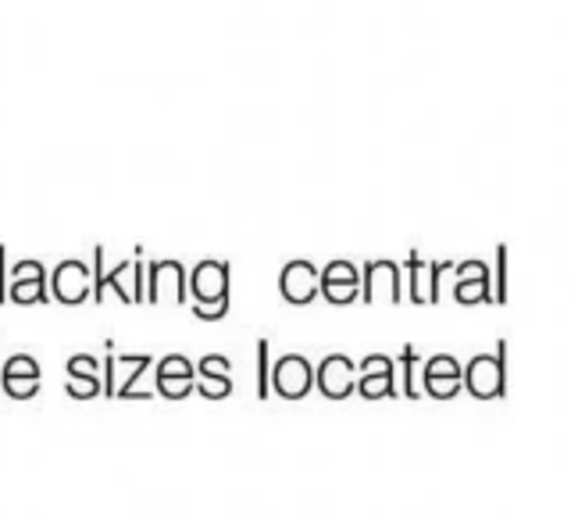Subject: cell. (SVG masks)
I'll use <instances>...</instances> for the list:
<instances>
[{"instance_id":"12","label":"cell","mask_w":571,"mask_h":521,"mask_svg":"<svg viewBox=\"0 0 571 521\" xmlns=\"http://www.w3.org/2000/svg\"><path fill=\"white\" fill-rule=\"evenodd\" d=\"M450 272L457 275V282H454L457 304H479V300H494V286H489V264L482 258H468L461 264H454Z\"/></svg>"},{"instance_id":"15","label":"cell","mask_w":571,"mask_h":521,"mask_svg":"<svg viewBox=\"0 0 571 521\" xmlns=\"http://www.w3.org/2000/svg\"><path fill=\"white\" fill-rule=\"evenodd\" d=\"M172 293V300H186V268L179 258H157L150 261V304H162Z\"/></svg>"},{"instance_id":"7","label":"cell","mask_w":571,"mask_h":521,"mask_svg":"<svg viewBox=\"0 0 571 521\" xmlns=\"http://www.w3.org/2000/svg\"><path fill=\"white\" fill-rule=\"evenodd\" d=\"M422 383H425V393L433 400H450L461 393V365H457L454 354H433L422 365Z\"/></svg>"},{"instance_id":"5","label":"cell","mask_w":571,"mask_h":521,"mask_svg":"<svg viewBox=\"0 0 571 521\" xmlns=\"http://www.w3.org/2000/svg\"><path fill=\"white\" fill-rule=\"evenodd\" d=\"M378 296L393 300V304H401V300H404L401 264H396L393 258H372V261H364V268H361V300L375 304Z\"/></svg>"},{"instance_id":"6","label":"cell","mask_w":571,"mask_h":521,"mask_svg":"<svg viewBox=\"0 0 571 521\" xmlns=\"http://www.w3.org/2000/svg\"><path fill=\"white\" fill-rule=\"evenodd\" d=\"M194 361L186 354H168L154 368V386L165 400H186L194 393Z\"/></svg>"},{"instance_id":"27","label":"cell","mask_w":571,"mask_h":521,"mask_svg":"<svg viewBox=\"0 0 571 521\" xmlns=\"http://www.w3.org/2000/svg\"><path fill=\"white\" fill-rule=\"evenodd\" d=\"M4 258H8V250H4V243H0V304H4V296H8V279H4Z\"/></svg>"},{"instance_id":"20","label":"cell","mask_w":571,"mask_h":521,"mask_svg":"<svg viewBox=\"0 0 571 521\" xmlns=\"http://www.w3.org/2000/svg\"><path fill=\"white\" fill-rule=\"evenodd\" d=\"M401 361H404V397H407V400H415V397H418V386H415V361H418L415 343H407V346H404Z\"/></svg>"},{"instance_id":"19","label":"cell","mask_w":571,"mask_h":521,"mask_svg":"<svg viewBox=\"0 0 571 521\" xmlns=\"http://www.w3.org/2000/svg\"><path fill=\"white\" fill-rule=\"evenodd\" d=\"M404 268H407V272H411V300H415V304H425V286H422L425 258L411 254V258H404Z\"/></svg>"},{"instance_id":"2","label":"cell","mask_w":571,"mask_h":521,"mask_svg":"<svg viewBox=\"0 0 571 521\" xmlns=\"http://www.w3.org/2000/svg\"><path fill=\"white\" fill-rule=\"evenodd\" d=\"M186 290L197 296V308L229 304V261L204 258L186 279Z\"/></svg>"},{"instance_id":"26","label":"cell","mask_w":571,"mask_h":521,"mask_svg":"<svg viewBox=\"0 0 571 521\" xmlns=\"http://www.w3.org/2000/svg\"><path fill=\"white\" fill-rule=\"evenodd\" d=\"M194 314L200 322H218V319H226L229 314V304H218V308H194Z\"/></svg>"},{"instance_id":"25","label":"cell","mask_w":571,"mask_h":521,"mask_svg":"<svg viewBox=\"0 0 571 521\" xmlns=\"http://www.w3.org/2000/svg\"><path fill=\"white\" fill-rule=\"evenodd\" d=\"M104 393L115 397V351H111V340H107V357H104Z\"/></svg>"},{"instance_id":"24","label":"cell","mask_w":571,"mask_h":521,"mask_svg":"<svg viewBox=\"0 0 571 521\" xmlns=\"http://www.w3.org/2000/svg\"><path fill=\"white\" fill-rule=\"evenodd\" d=\"M93 300H104V247H93Z\"/></svg>"},{"instance_id":"4","label":"cell","mask_w":571,"mask_h":521,"mask_svg":"<svg viewBox=\"0 0 571 521\" xmlns=\"http://www.w3.org/2000/svg\"><path fill=\"white\" fill-rule=\"evenodd\" d=\"M268 386H276L282 400H304L314 386V368L304 354H286L276 361L272 375H268Z\"/></svg>"},{"instance_id":"10","label":"cell","mask_w":571,"mask_h":521,"mask_svg":"<svg viewBox=\"0 0 571 521\" xmlns=\"http://www.w3.org/2000/svg\"><path fill=\"white\" fill-rule=\"evenodd\" d=\"M40 361L33 354H11L0 368V386H4L8 397L29 400L40 389Z\"/></svg>"},{"instance_id":"9","label":"cell","mask_w":571,"mask_h":521,"mask_svg":"<svg viewBox=\"0 0 571 521\" xmlns=\"http://www.w3.org/2000/svg\"><path fill=\"white\" fill-rule=\"evenodd\" d=\"M393 357L386 354H368L357 365V393L364 400H383V397H396V386H393Z\"/></svg>"},{"instance_id":"17","label":"cell","mask_w":571,"mask_h":521,"mask_svg":"<svg viewBox=\"0 0 571 521\" xmlns=\"http://www.w3.org/2000/svg\"><path fill=\"white\" fill-rule=\"evenodd\" d=\"M154 365L147 354H125V357H115V368H122V378H115V397L118 400H129L133 397V383Z\"/></svg>"},{"instance_id":"23","label":"cell","mask_w":571,"mask_h":521,"mask_svg":"<svg viewBox=\"0 0 571 521\" xmlns=\"http://www.w3.org/2000/svg\"><path fill=\"white\" fill-rule=\"evenodd\" d=\"M268 375H272V368H268V340H258V400L268 397Z\"/></svg>"},{"instance_id":"18","label":"cell","mask_w":571,"mask_h":521,"mask_svg":"<svg viewBox=\"0 0 571 521\" xmlns=\"http://www.w3.org/2000/svg\"><path fill=\"white\" fill-rule=\"evenodd\" d=\"M194 389L200 393L204 400H226L229 393H232V375H197Z\"/></svg>"},{"instance_id":"3","label":"cell","mask_w":571,"mask_h":521,"mask_svg":"<svg viewBox=\"0 0 571 521\" xmlns=\"http://www.w3.org/2000/svg\"><path fill=\"white\" fill-rule=\"evenodd\" d=\"M319 293L329 304H354L361 296V268L346 258H332L319 268Z\"/></svg>"},{"instance_id":"21","label":"cell","mask_w":571,"mask_h":521,"mask_svg":"<svg viewBox=\"0 0 571 521\" xmlns=\"http://www.w3.org/2000/svg\"><path fill=\"white\" fill-rule=\"evenodd\" d=\"M489 286H494L497 304H503L507 300V247L503 243L497 247V268H494V282H489Z\"/></svg>"},{"instance_id":"1","label":"cell","mask_w":571,"mask_h":521,"mask_svg":"<svg viewBox=\"0 0 571 521\" xmlns=\"http://www.w3.org/2000/svg\"><path fill=\"white\" fill-rule=\"evenodd\" d=\"M503 354H507V343L500 340L497 354H475L461 368V383L471 397H479V400L503 397Z\"/></svg>"},{"instance_id":"13","label":"cell","mask_w":571,"mask_h":521,"mask_svg":"<svg viewBox=\"0 0 571 521\" xmlns=\"http://www.w3.org/2000/svg\"><path fill=\"white\" fill-rule=\"evenodd\" d=\"M51 293L61 304H83L90 296V268L83 258H65L51 275Z\"/></svg>"},{"instance_id":"11","label":"cell","mask_w":571,"mask_h":521,"mask_svg":"<svg viewBox=\"0 0 571 521\" xmlns=\"http://www.w3.org/2000/svg\"><path fill=\"white\" fill-rule=\"evenodd\" d=\"M319 393L329 400H346L357 386V365L346 354H329L319 365Z\"/></svg>"},{"instance_id":"16","label":"cell","mask_w":571,"mask_h":521,"mask_svg":"<svg viewBox=\"0 0 571 521\" xmlns=\"http://www.w3.org/2000/svg\"><path fill=\"white\" fill-rule=\"evenodd\" d=\"M65 372H69L65 389L72 393L75 400H93L97 393H104L97 357H90V354H72L69 365H65Z\"/></svg>"},{"instance_id":"22","label":"cell","mask_w":571,"mask_h":521,"mask_svg":"<svg viewBox=\"0 0 571 521\" xmlns=\"http://www.w3.org/2000/svg\"><path fill=\"white\" fill-rule=\"evenodd\" d=\"M194 372H197V375H229L232 365H229L226 354H204L200 365H194Z\"/></svg>"},{"instance_id":"8","label":"cell","mask_w":571,"mask_h":521,"mask_svg":"<svg viewBox=\"0 0 571 521\" xmlns=\"http://www.w3.org/2000/svg\"><path fill=\"white\" fill-rule=\"evenodd\" d=\"M279 293L290 304H308L319 293V264L311 258H293L290 264H282L279 272Z\"/></svg>"},{"instance_id":"14","label":"cell","mask_w":571,"mask_h":521,"mask_svg":"<svg viewBox=\"0 0 571 521\" xmlns=\"http://www.w3.org/2000/svg\"><path fill=\"white\" fill-rule=\"evenodd\" d=\"M8 296L14 300V304H43L46 296V268L43 261H19L11 268V290Z\"/></svg>"}]
</instances>
